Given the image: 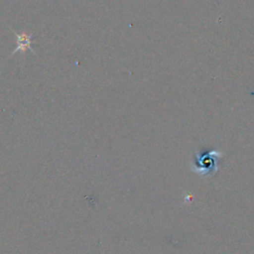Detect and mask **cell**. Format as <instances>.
<instances>
[{
  "instance_id": "obj_1",
  "label": "cell",
  "mask_w": 254,
  "mask_h": 254,
  "mask_svg": "<svg viewBox=\"0 0 254 254\" xmlns=\"http://www.w3.org/2000/svg\"><path fill=\"white\" fill-rule=\"evenodd\" d=\"M17 37H18V40H17L18 48L15 50V52L18 50H25L27 47L30 46V36L29 35L21 34V35H18Z\"/></svg>"
}]
</instances>
